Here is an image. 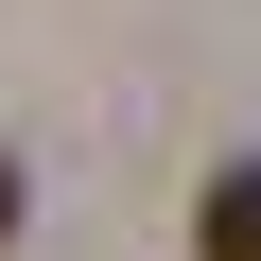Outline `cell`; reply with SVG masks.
<instances>
[{
  "label": "cell",
  "mask_w": 261,
  "mask_h": 261,
  "mask_svg": "<svg viewBox=\"0 0 261 261\" xmlns=\"http://www.w3.org/2000/svg\"><path fill=\"white\" fill-rule=\"evenodd\" d=\"M0 244H18V157H0Z\"/></svg>",
  "instance_id": "cell-2"
},
{
  "label": "cell",
  "mask_w": 261,
  "mask_h": 261,
  "mask_svg": "<svg viewBox=\"0 0 261 261\" xmlns=\"http://www.w3.org/2000/svg\"><path fill=\"white\" fill-rule=\"evenodd\" d=\"M192 244H209V261H261V157H244V174H209V209H192Z\"/></svg>",
  "instance_id": "cell-1"
}]
</instances>
